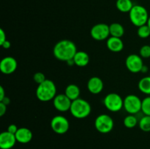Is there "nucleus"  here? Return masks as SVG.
<instances>
[{"instance_id":"nucleus-27","label":"nucleus","mask_w":150,"mask_h":149,"mask_svg":"<svg viewBox=\"0 0 150 149\" xmlns=\"http://www.w3.org/2000/svg\"><path fill=\"white\" fill-rule=\"evenodd\" d=\"M33 80L35 83L39 85L40 83H43L46 80V77H45V74L41 72H36L34 74Z\"/></svg>"},{"instance_id":"nucleus-18","label":"nucleus","mask_w":150,"mask_h":149,"mask_svg":"<svg viewBox=\"0 0 150 149\" xmlns=\"http://www.w3.org/2000/svg\"><path fill=\"white\" fill-rule=\"evenodd\" d=\"M81 91L79 86L76 84H69L66 87L64 94L73 102L76 99L80 98Z\"/></svg>"},{"instance_id":"nucleus-4","label":"nucleus","mask_w":150,"mask_h":149,"mask_svg":"<svg viewBox=\"0 0 150 149\" xmlns=\"http://www.w3.org/2000/svg\"><path fill=\"white\" fill-rule=\"evenodd\" d=\"M130 20L134 26L137 27L143 26L147 23L149 20V13L144 7L139 4H136L133 7L129 13Z\"/></svg>"},{"instance_id":"nucleus-28","label":"nucleus","mask_w":150,"mask_h":149,"mask_svg":"<svg viewBox=\"0 0 150 149\" xmlns=\"http://www.w3.org/2000/svg\"><path fill=\"white\" fill-rule=\"evenodd\" d=\"M18 129V127L16 125V124H10V125H9L8 127H7V131H9V132L12 133V134H16V133L17 132Z\"/></svg>"},{"instance_id":"nucleus-7","label":"nucleus","mask_w":150,"mask_h":149,"mask_svg":"<svg viewBox=\"0 0 150 149\" xmlns=\"http://www.w3.org/2000/svg\"><path fill=\"white\" fill-rule=\"evenodd\" d=\"M142 100L135 94H129L124 99V109L127 112L135 115L142 111Z\"/></svg>"},{"instance_id":"nucleus-31","label":"nucleus","mask_w":150,"mask_h":149,"mask_svg":"<svg viewBox=\"0 0 150 149\" xmlns=\"http://www.w3.org/2000/svg\"><path fill=\"white\" fill-rule=\"evenodd\" d=\"M1 46L4 49H9V48L11 47V42H10L9 40H6L5 42L1 45Z\"/></svg>"},{"instance_id":"nucleus-17","label":"nucleus","mask_w":150,"mask_h":149,"mask_svg":"<svg viewBox=\"0 0 150 149\" xmlns=\"http://www.w3.org/2000/svg\"><path fill=\"white\" fill-rule=\"evenodd\" d=\"M75 65L80 67H86L89 62V56L86 52L83 51H77L73 57Z\"/></svg>"},{"instance_id":"nucleus-15","label":"nucleus","mask_w":150,"mask_h":149,"mask_svg":"<svg viewBox=\"0 0 150 149\" xmlns=\"http://www.w3.org/2000/svg\"><path fill=\"white\" fill-rule=\"evenodd\" d=\"M106 45L108 49L113 53H120L124 48V42L121 38L110 37L106 41Z\"/></svg>"},{"instance_id":"nucleus-29","label":"nucleus","mask_w":150,"mask_h":149,"mask_svg":"<svg viewBox=\"0 0 150 149\" xmlns=\"http://www.w3.org/2000/svg\"><path fill=\"white\" fill-rule=\"evenodd\" d=\"M6 40H7V37H6V34L4 29H0V45H2Z\"/></svg>"},{"instance_id":"nucleus-6","label":"nucleus","mask_w":150,"mask_h":149,"mask_svg":"<svg viewBox=\"0 0 150 149\" xmlns=\"http://www.w3.org/2000/svg\"><path fill=\"white\" fill-rule=\"evenodd\" d=\"M114 122L113 118L107 114H100L95 121V127L97 131L102 134H107L112 131Z\"/></svg>"},{"instance_id":"nucleus-12","label":"nucleus","mask_w":150,"mask_h":149,"mask_svg":"<svg viewBox=\"0 0 150 149\" xmlns=\"http://www.w3.org/2000/svg\"><path fill=\"white\" fill-rule=\"evenodd\" d=\"M18 67V62L12 56H6L0 62V70L4 74H10L14 72Z\"/></svg>"},{"instance_id":"nucleus-14","label":"nucleus","mask_w":150,"mask_h":149,"mask_svg":"<svg viewBox=\"0 0 150 149\" xmlns=\"http://www.w3.org/2000/svg\"><path fill=\"white\" fill-rule=\"evenodd\" d=\"M104 84L99 77H92L87 82V89L92 94H99L103 89Z\"/></svg>"},{"instance_id":"nucleus-5","label":"nucleus","mask_w":150,"mask_h":149,"mask_svg":"<svg viewBox=\"0 0 150 149\" xmlns=\"http://www.w3.org/2000/svg\"><path fill=\"white\" fill-rule=\"evenodd\" d=\"M104 106L113 112H119L124 107V99L117 93H108L103 99Z\"/></svg>"},{"instance_id":"nucleus-19","label":"nucleus","mask_w":150,"mask_h":149,"mask_svg":"<svg viewBox=\"0 0 150 149\" xmlns=\"http://www.w3.org/2000/svg\"><path fill=\"white\" fill-rule=\"evenodd\" d=\"M133 6L134 5L131 0H117L116 2L117 10L123 13H130Z\"/></svg>"},{"instance_id":"nucleus-20","label":"nucleus","mask_w":150,"mask_h":149,"mask_svg":"<svg viewBox=\"0 0 150 149\" xmlns=\"http://www.w3.org/2000/svg\"><path fill=\"white\" fill-rule=\"evenodd\" d=\"M109 30L111 37L121 38L125 34L124 27L121 23H113L109 25Z\"/></svg>"},{"instance_id":"nucleus-2","label":"nucleus","mask_w":150,"mask_h":149,"mask_svg":"<svg viewBox=\"0 0 150 149\" xmlns=\"http://www.w3.org/2000/svg\"><path fill=\"white\" fill-rule=\"evenodd\" d=\"M35 93L37 98L40 101L49 102L57 96V86L52 80L46 79L43 83L38 85Z\"/></svg>"},{"instance_id":"nucleus-21","label":"nucleus","mask_w":150,"mask_h":149,"mask_svg":"<svg viewBox=\"0 0 150 149\" xmlns=\"http://www.w3.org/2000/svg\"><path fill=\"white\" fill-rule=\"evenodd\" d=\"M139 91L146 95H150V76L144 77L138 83Z\"/></svg>"},{"instance_id":"nucleus-34","label":"nucleus","mask_w":150,"mask_h":149,"mask_svg":"<svg viewBox=\"0 0 150 149\" xmlns=\"http://www.w3.org/2000/svg\"><path fill=\"white\" fill-rule=\"evenodd\" d=\"M148 72V67H146V66L144 65V67H143V68H142V72H141L146 73V72Z\"/></svg>"},{"instance_id":"nucleus-25","label":"nucleus","mask_w":150,"mask_h":149,"mask_svg":"<svg viewBox=\"0 0 150 149\" xmlns=\"http://www.w3.org/2000/svg\"><path fill=\"white\" fill-rule=\"evenodd\" d=\"M142 111L145 115H150V96H146L142 100Z\"/></svg>"},{"instance_id":"nucleus-10","label":"nucleus","mask_w":150,"mask_h":149,"mask_svg":"<svg viewBox=\"0 0 150 149\" xmlns=\"http://www.w3.org/2000/svg\"><path fill=\"white\" fill-rule=\"evenodd\" d=\"M144 65L143 58L137 54H130L126 58L125 66L130 72H141Z\"/></svg>"},{"instance_id":"nucleus-8","label":"nucleus","mask_w":150,"mask_h":149,"mask_svg":"<svg viewBox=\"0 0 150 149\" xmlns=\"http://www.w3.org/2000/svg\"><path fill=\"white\" fill-rule=\"evenodd\" d=\"M51 128L58 134H64L70 128V123L67 118L63 115H55L51 121Z\"/></svg>"},{"instance_id":"nucleus-26","label":"nucleus","mask_w":150,"mask_h":149,"mask_svg":"<svg viewBox=\"0 0 150 149\" xmlns=\"http://www.w3.org/2000/svg\"><path fill=\"white\" fill-rule=\"evenodd\" d=\"M139 56L142 58H150V45H144L140 48Z\"/></svg>"},{"instance_id":"nucleus-22","label":"nucleus","mask_w":150,"mask_h":149,"mask_svg":"<svg viewBox=\"0 0 150 149\" xmlns=\"http://www.w3.org/2000/svg\"><path fill=\"white\" fill-rule=\"evenodd\" d=\"M123 124H124L125 127L127 129H133L136 127L137 124H139V121H138L137 118L134 115H131L129 114L125 118L124 121H123Z\"/></svg>"},{"instance_id":"nucleus-3","label":"nucleus","mask_w":150,"mask_h":149,"mask_svg":"<svg viewBox=\"0 0 150 149\" xmlns=\"http://www.w3.org/2000/svg\"><path fill=\"white\" fill-rule=\"evenodd\" d=\"M92 107L89 102L82 98H79L73 101L70 107V112L74 118L83 119L90 115Z\"/></svg>"},{"instance_id":"nucleus-9","label":"nucleus","mask_w":150,"mask_h":149,"mask_svg":"<svg viewBox=\"0 0 150 149\" xmlns=\"http://www.w3.org/2000/svg\"><path fill=\"white\" fill-rule=\"evenodd\" d=\"M90 35L96 41H103L108 39L110 35L109 26L105 23H100L95 24L91 29Z\"/></svg>"},{"instance_id":"nucleus-33","label":"nucleus","mask_w":150,"mask_h":149,"mask_svg":"<svg viewBox=\"0 0 150 149\" xmlns=\"http://www.w3.org/2000/svg\"><path fill=\"white\" fill-rule=\"evenodd\" d=\"M6 95L4 93V89L3 88V86H0V101L3 99L4 97H5Z\"/></svg>"},{"instance_id":"nucleus-13","label":"nucleus","mask_w":150,"mask_h":149,"mask_svg":"<svg viewBox=\"0 0 150 149\" xmlns=\"http://www.w3.org/2000/svg\"><path fill=\"white\" fill-rule=\"evenodd\" d=\"M17 142L16 135L9 131H3L0 134V148L1 149H10Z\"/></svg>"},{"instance_id":"nucleus-32","label":"nucleus","mask_w":150,"mask_h":149,"mask_svg":"<svg viewBox=\"0 0 150 149\" xmlns=\"http://www.w3.org/2000/svg\"><path fill=\"white\" fill-rule=\"evenodd\" d=\"M0 102H2V103H4V105H8L10 103V98L8 97V96H6L5 97H4V98H3V99H1V100L0 101Z\"/></svg>"},{"instance_id":"nucleus-1","label":"nucleus","mask_w":150,"mask_h":149,"mask_svg":"<svg viewBox=\"0 0 150 149\" xmlns=\"http://www.w3.org/2000/svg\"><path fill=\"white\" fill-rule=\"evenodd\" d=\"M77 51V47L73 41L62 39L54 45L53 54L57 59L67 62L73 59Z\"/></svg>"},{"instance_id":"nucleus-30","label":"nucleus","mask_w":150,"mask_h":149,"mask_svg":"<svg viewBox=\"0 0 150 149\" xmlns=\"http://www.w3.org/2000/svg\"><path fill=\"white\" fill-rule=\"evenodd\" d=\"M7 106L4 103L0 102V116H3L7 112Z\"/></svg>"},{"instance_id":"nucleus-24","label":"nucleus","mask_w":150,"mask_h":149,"mask_svg":"<svg viewBox=\"0 0 150 149\" xmlns=\"http://www.w3.org/2000/svg\"><path fill=\"white\" fill-rule=\"evenodd\" d=\"M138 36L142 39H146L150 36V28L147 24L143 25V26L138 27L137 30Z\"/></svg>"},{"instance_id":"nucleus-35","label":"nucleus","mask_w":150,"mask_h":149,"mask_svg":"<svg viewBox=\"0 0 150 149\" xmlns=\"http://www.w3.org/2000/svg\"><path fill=\"white\" fill-rule=\"evenodd\" d=\"M146 24H147L148 26H149V27L150 28V16H149V20H148V21H147V23H146Z\"/></svg>"},{"instance_id":"nucleus-16","label":"nucleus","mask_w":150,"mask_h":149,"mask_svg":"<svg viewBox=\"0 0 150 149\" xmlns=\"http://www.w3.org/2000/svg\"><path fill=\"white\" fill-rule=\"evenodd\" d=\"M15 135H16L17 142L22 143V144H26V143H29L32 140V137H33L32 131L26 127L18 128Z\"/></svg>"},{"instance_id":"nucleus-11","label":"nucleus","mask_w":150,"mask_h":149,"mask_svg":"<svg viewBox=\"0 0 150 149\" xmlns=\"http://www.w3.org/2000/svg\"><path fill=\"white\" fill-rule=\"evenodd\" d=\"M53 104L57 110L64 112L70 110L72 101L64 93H59L53 99Z\"/></svg>"},{"instance_id":"nucleus-23","label":"nucleus","mask_w":150,"mask_h":149,"mask_svg":"<svg viewBox=\"0 0 150 149\" xmlns=\"http://www.w3.org/2000/svg\"><path fill=\"white\" fill-rule=\"evenodd\" d=\"M139 128L143 131H150V115H144L139 121Z\"/></svg>"}]
</instances>
